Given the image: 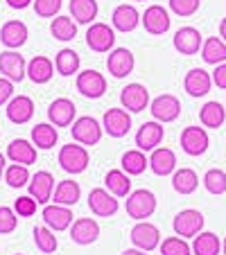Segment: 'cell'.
<instances>
[{"label": "cell", "instance_id": "4dcf8cb0", "mask_svg": "<svg viewBox=\"0 0 226 255\" xmlns=\"http://www.w3.org/2000/svg\"><path fill=\"white\" fill-rule=\"evenodd\" d=\"M59 140V133H57V127L52 122H41L32 129V142L36 144V149H52L54 144Z\"/></svg>", "mask_w": 226, "mask_h": 255}, {"label": "cell", "instance_id": "8992f818", "mask_svg": "<svg viewBox=\"0 0 226 255\" xmlns=\"http://www.w3.org/2000/svg\"><path fill=\"white\" fill-rule=\"evenodd\" d=\"M149 111H152V118L159 120L161 125H165V122H174L179 118V113H181V102H179V97L165 93V95H159V97L152 100Z\"/></svg>", "mask_w": 226, "mask_h": 255}, {"label": "cell", "instance_id": "e0dca14e", "mask_svg": "<svg viewBox=\"0 0 226 255\" xmlns=\"http://www.w3.org/2000/svg\"><path fill=\"white\" fill-rule=\"evenodd\" d=\"M75 113H77V106L68 97H57L48 106V120L54 127H70L75 122Z\"/></svg>", "mask_w": 226, "mask_h": 255}, {"label": "cell", "instance_id": "cb8c5ba5", "mask_svg": "<svg viewBox=\"0 0 226 255\" xmlns=\"http://www.w3.org/2000/svg\"><path fill=\"white\" fill-rule=\"evenodd\" d=\"M211 86H213V77L206 70H202V68H193V70L186 75V79H183V88L188 91L190 97L208 95V93H211Z\"/></svg>", "mask_w": 226, "mask_h": 255}, {"label": "cell", "instance_id": "1f68e13d", "mask_svg": "<svg viewBox=\"0 0 226 255\" xmlns=\"http://www.w3.org/2000/svg\"><path fill=\"white\" fill-rule=\"evenodd\" d=\"M79 63H82L79 54L70 48L59 50L57 57H54V68H57V72L61 77H72L75 72H79Z\"/></svg>", "mask_w": 226, "mask_h": 255}, {"label": "cell", "instance_id": "9a60e30c", "mask_svg": "<svg viewBox=\"0 0 226 255\" xmlns=\"http://www.w3.org/2000/svg\"><path fill=\"white\" fill-rule=\"evenodd\" d=\"M208 133L204 127H186L181 131V149L188 156H202L208 149Z\"/></svg>", "mask_w": 226, "mask_h": 255}, {"label": "cell", "instance_id": "ffe728a7", "mask_svg": "<svg viewBox=\"0 0 226 255\" xmlns=\"http://www.w3.org/2000/svg\"><path fill=\"white\" fill-rule=\"evenodd\" d=\"M41 215H43V224L48 228H52L54 233H61L72 226V210L68 206H59V203L43 206Z\"/></svg>", "mask_w": 226, "mask_h": 255}, {"label": "cell", "instance_id": "3957f363", "mask_svg": "<svg viewBox=\"0 0 226 255\" xmlns=\"http://www.w3.org/2000/svg\"><path fill=\"white\" fill-rule=\"evenodd\" d=\"M72 140L84 147H93L102 140V133H104V127L91 116H82L72 122Z\"/></svg>", "mask_w": 226, "mask_h": 255}, {"label": "cell", "instance_id": "d590c367", "mask_svg": "<svg viewBox=\"0 0 226 255\" xmlns=\"http://www.w3.org/2000/svg\"><path fill=\"white\" fill-rule=\"evenodd\" d=\"M226 120V111L220 102H206L199 111V122L208 129H220Z\"/></svg>", "mask_w": 226, "mask_h": 255}, {"label": "cell", "instance_id": "c3c4849f", "mask_svg": "<svg viewBox=\"0 0 226 255\" xmlns=\"http://www.w3.org/2000/svg\"><path fill=\"white\" fill-rule=\"evenodd\" d=\"M14 97V82L7 77H0V106Z\"/></svg>", "mask_w": 226, "mask_h": 255}, {"label": "cell", "instance_id": "ba28073f", "mask_svg": "<svg viewBox=\"0 0 226 255\" xmlns=\"http://www.w3.org/2000/svg\"><path fill=\"white\" fill-rule=\"evenodd\" d=\"M88 208L95 217H113L120 210V203L116 194H111L106 188H95L88 194Z\"/></svg>", "mask_w": 226, "mask_h": 255}, {"label": "cell", "instance_id": "ab89813d", "mask_svg": "<svg viewBox=\"0 0 226 255\" xmlns=\"http://www.w3.org/2000/svg\"><path fill=\"white\" fill-rule=\"evenodd\" d=\"M34 244H36V249H39L41 253H54L59 242H57V235H54L52 228L36 226L34 228Z\"/></svg>", "mask_w": 226, "mask_h": 255}, {"label": "cell", "instance_id": "11a10c76", "mask_svg": "<svg viewBox=\"0 0 226 255\" xmlns=\"http://www.w3.org/2000/svg\"><path fill=\"white\" fill-rule=\"evenodd\" d=\"M222 251H224V255H226V237H224V242H222Z\"/></svg>", "mask_w": 226, "mask_h": 255}, {"label": "cell", "instance_id": "ac0fdd59", "mask_svg": "<svg viewBox=\"0 0 226 255\" xmlns=\"http://www.w3.org/2000/svg\"><path fill=\"white\" fill-rule=\"evenodd\" d=\"M202 45H204V36L197 27H181L174 34V50L186 54V57L197 54L202 50Z\"/></svg>", "mask_w": 226, "mask_h": 255}, {"label": "cell", "instance_id": "9c48e42d", "mask_svg": "<svg viewBox=\"0 0 226 255\" xmlns=\"http://www.w3.org/2000/svg\"><path fill=\"white\" fill-rule=\"evenodd\" d=\"M75 86H77V91L82 93L84 97H88V100H100L106 93V79H104V75L97 70H84L77 75Z\"/></svg>", "mask_w": 226, "mask_h": 255}, {"label": "cell", "instance_id": "7bdbcfd3", "mask_svg": "<svg viewBox=\"0 0 226 255\" xmlns=\"http://www.w3.org/2000/svg\"><path fill=\"white\" fill-rule=\"evenodd\" d=\"M204 188L211 194H224L226 192V172H222V169H208L204 174Z\"/></svg>", "mask_w": 226, "mask_h": 255}, {"label": "cell", "instance_id": "7c38bea8", "mask_svg": "<svg viewBox=\"0 0 226 255\" xmlns=\"http://www.w3.org/2000/svg\"><path fill=\"white\" fill-rule=\"evenodd\" d=\"M134 66H136V59H134V54H131V50H127V48L111 50L109 57H106L109 75L116 79H125L127 75H131V72H134Z\"/></svg>", "mask_w": 226, "mask_h": 255}, {"label": "cell", "instance_id": "bcb514c9", "mask_svg": "<svg viewBox=\"0 0 226 255\" xmlns=\"http://www.w3.org/2000/svg\"><path fill=\"white\" fill-rule=\"evenodd\" d=\"M34 11L41 18H54L61 9V0H34Z\"/></svg>", "mask_w": 226, "mask_h": 255}, {"label": "cell", "instance_id": "44dd1931", "mask_svg": "<svg viewBox=\"0 0 226 255\" xmlns=\"http://www.w3.org/2000/svg\"><path fill=\"white\" fill-rule=\"evenodd\" d=\"M54 192V176L45 169L36 172L32 178H29V197H34L41 206H48V201L52 199Z\"/></svg>", "mask_w": 226, "mask_h": 255}, {"label": "cell", "instance_id": "5b68a950", "mask_svg": "<svg viewBox=\"0 0 226 255\" xmlns=\"http://www.w3.org/2000/svg\"><path fill=\"white\" fill-rule=\"evenodd\" d=\"M172 228L179 237H183V240H188V237H197L204 228V215L199 210H193V208L181 210L177 217H174Z\"/></svg>", "mask_w": 226, "mask_h": 255}, {"label": "cell", "instance_id": "6f0895ef", "mask_svg": "<svg viewBox=\"0 0 226 255\" xmlns=\"http://www.w3.org/2000/svg\"><path fill=\"white\" fill-rule=\"evenodd\" d=\"M138 2H140V0H138Z\"/></svg>", "mask_w": 226, "mask_h": 255}, {"label": "cell", "instance_id": "f5cc1de1", "mask_svg": "<svg viewBox=\"0 0 226 255\" xmlns=\"http://www.w3.org/2000/svg\"><path fill=\"white\" fill-rule=\"evenodd\" d=\"M220 36H222V41H226V18H222V23H220Z\"/></svg>", "mask_w": 226, "mask_h": 255}, {"label": "cell", "instance_id": "60d3db41", "mask_svg": "<svg viewBox=\"0 0 226 255\" xmlns=\"http://www.w3.org/2000/svg\"><path fill=\"white\" fill-rule=\"evenodd\" d=\"M29 172H27V165H9V167L5 169V181L9 188L18 190V188H25V185H29Z\"/></svg>", "mask_w": 226, "mask_h": 255}, {"label": "cell", "instance_id": "db71d44e", "mask_svg": "<svg viewBox=\"0 0 226 255\" xmlns=\"http://www.w3.org/2000/svg\"><path fill=\"white\" fill-rule=\"evenodd\" d=\"M5 156H2V154H0V178H2V176H5Z\"/></svg>", "mask_w": 226, "mask_h": 255}, {"label": "cell", "instance_id": "d4e9b609", "mask_svg": "<svg viewBox=\"0 0 226 255\" xmlns=\"http://www.w3.org/2000/svg\"><path fill=\"white\" fill-rule=\"evenodd\" d=\"M7 158L11 163H18V165H32L36 163V144L29 142V140H23V138H16L9 142L7 147Z\"/></svg>", "mask_w": 226, "mask_h": 255}, {"label": "cell", "instance_id": "d6a6232c", "mask_svg": "<svg viewBox=\"0 0 226 255\" xmlns=\"http://www.w3.org/2000/svg\"><path fill=\"white\" fill-rule=\"evenodd\" d=\"M97 0H70V16L82 25H91L97 18Z\"/></svg>", "mask_w": 226, "mask_h": 255}, {"label": "cell", "instance_id": "b9f144b4", "mask_svg": "<svg viewBox=\"0 0 226 255\" xmlns=\"http://www.w3.org/2000/svg\"><path fill=\"white\" fill-rule=\"evenodd\" d=\"M161 255H193V246H188L183 237H165L161 242Z\"/></svg>", "mask_w": 226, "mask_h": 255}, {"label": "cell", "instance_id": "7dc6e473", "mask_svg": "<svg viewBox=\"0 0 226 255\" xmlns=\"http://www.w3.org/2000/svg\"><path fill=\"white\" fill-rule=\"evenodd\" d=\"M36 206H39V201L34 197H18L14 201V210H16V215L18 217H32L34 212H36Z\"/></svg>", "mask_w": 226, "mask_h": 255}, {"label": "cell", "instance_id": "5bb4252c", "mask_svg": "<svg viewBox=\"0 0 226 255\" xmlns=\"http://www.w3.org/2000/svg\"><path fill=\"white\" fill-rule=\"evenodd\" d=\"M120 104L129 113H140L149 106V91L143 84H127L120 93Z\"/></svg>", "mask_w": 226, "mask_h": 255}, {"label": "cell", "instance_id": "7a4b0ae2", "mask_svg": "<svg viewBox=\"0 0 226 255\" xmlns=\"http://www.w3.org/2000/svg\"><path fill=\"white\" fill-rule=\"evenodd\" d=\"M127 215L136 222H145L147 217H152L156 212V197L149 190H134L127 197Z\"/></svg>", "mask_w": 226, "mask_h": 255}, {"label": "cell", "instance_id": "603a6c76", "mask_svg": "<svg viewBox=\"0 0 226 255\" xmlns=\"http://www.w3.org/2000/svg\"><path fill=\"white\" fill-rule=\"evenodd\" d=\"M29 32L27 25L20 23V20H7L2 27H0V43L5 45L7 50H16L20 45H25Z\"/></svg>", "mask_w": 226, "mask_h": 255}, {"label": "cell", "instance_id": "6da1fadb", "mask_svg": "<svg viewBox=\"0 0 226 255\" xmlns=\"http://www.w3.org/2000/svg\"><path fill=\"white\" fill-rule=\"evenodd\" d=\"M88 160H91V156H88V149L84 147V144H63L61 149H59V167L63 169V172L68 174H82L86 172L88 167Z\"/></svg>", "mask_w": 226, "mask_h": 255}, {"label": "cell", "instance_id": "e575fe53", "mask_svg": "<svg viewBox=\"0 0 226 255\" xmlns=\"http://www.w3.org/2000/svg\"><path fill=\"white\" fill-rule=\"evenodd\" d=\"M202 59L211 66H220V63H226V41L217 39V36H211V39L204 41L202 45Z\"/></svg>", "mask_w": 226, "mask_h": 255}, {"label": "cell", "instance_id": "8fae6325", "mask_svg": "<svg viewBox=\"0 0 226 255\" xmlns=\"http://www.w3.org/2000/svg\"><path fill=\"white\" fill-rule=\"evenodd\" d=\"M140 23H143L145 32L152 34V36H163L165 32L170 29V23H172V18H170L168 9L161 5H152L145 9L143 18H140Z\"/></svg>", "mask_w": 226, "mask_h": 255}, {"label": "cell", "instance_id": "83f0119b", "mask_svg": "<svg viewBox=\"0 0 226 255\" xmlns=\"http://www.w3.org/2000/svg\"><path fill=\"white\" fill-rule=\"evenodd\" d=\"M104 185L111 194H116L118 199L129 197L131 194V178L125 169H109L104 176Z\"/></svg>", "mask_w": 226, "mask_h": 255}, {"label": "cell", "instance_id": "4fadbf2b", "mask_svg": "<svg viewBox=\"0 0 226 255\" xmlns=\"http://www.w3.org/2000/svg\"><path fill=\"white\" fill-rule=\"evenodd\" d=\"M102 127L111 138H125L131 129V116L127 109H109L102 118Z\"/></svg>", "mask_w": 226, "mask_h": 255}, {"label": "cell", "instance_id": "681fc988", "mask_svg": "<svg viewBox=\"0 0 226 255\" xmlns=\"http://www.w3.org/2000/svg\"><path fill=\"white\" fill-rule=\"evenodd\" d=\"M213 84L217 88H226V63H220L213 72Z\"/></svg>", "mask_w": 226, "mask_h": 255}, {"label": "cell", "instance_id": "816d5d0a", "mask_svg": "<svg viewBox=\"0 0 226 255\" xmlns=\"http://www.w3.org/2000/svg\"><path fill=\"white\" fill-rule=\"evenodd\" d=\"M120 255H149L147 251H140V249H129V251H125V253H120Z\"/></svg>", "mask_w": 226, "mask_h": 255}, {"label": "cell", "instance_id": "f1b7e54d", "mask_svg": "<svg viewBox=\"0 0 226 255\" xmlns=\"http://www.w3.org/2000/svg\"><path fill=\"white\" fill-rule=\"evenodd\" d=\"M54 75V63L43 54H36L32 61L27 63V77L34 84H48Z\"/></svg>", "mask_w": 226, "mask_h": 255}, {"label": "cell", "instance_id": "f546056e", "mask_svg": "<svg viewBox=\"0 0 226 255\" xmlns=\"http://www.w3.org/2000/svg\"><path fill=\"white\" fill-rule=\"evenodd\" d=\"M79 197H82V188H79V183L77 181H72V178L61 181L52 192L54 203H59V206H68V208L75 206V203L79 201Z\"/></svg>", "mask_w": 226, "mask_h": 255}, {"label": "cell", "instance_id": "4316f807", "mask_svg": "<svg viewBox=\"0 0 226 255\" xmlns=\"http://www.w3.org/2000/svg\"><path fill=\"white\" fill-rule=\"evenodd\" d=\"M140 18L143 16L138 14V9L134 5H118L113 9V14H111V23H113V27L118 32H134L138 27Z\"/></svg>", "mask_w": 226, "mask_h": 255}, {"label": "cell", "instance_id": "f35d334b", "mask_svg": "<svg viewBox=\"0 0 226 255\" xmlns=\"http://www.w3.org/2000/svg\"><path fill=\"white\" fill-rule=\"evenodd\" d=\"M222 242L215 233H199L193 242V255H220Z\"/></svg>", "mask_w": 226, "mask_h": 255}, {"label": "cell", "instance_id": "2e32d148", "mask_svg": "<svg viewBox=\"0 0 226 255\" xmlns=\"http://www.w3.org/2000/svg\"><path fill=\"white\" fill-rule=\"evenodd\" d=\"M163 138H165V129L159 120L145 122L138 129V133H136V147L143 151H154L163 142Z\"/></svg>", "mask_w": 226, "mask_h": 255}, {"label": "cell", "instance_id": "7402d4cb", "mask_svg": "<svg viewBox=\"0 0 226 255\" xmlns=\"http://www.w3.org/2000/svg\"><path fill=\"white\" fill-rule=\"evenodd\" d=\"M5 113H7V120L14 122V125H25V122H29V120H32V116H34V102H32V97H27V95L11 97V100L7 102Z\"/></svg>", "mask_w": 226, "mask_h": 255}, {"label": "cell", "instance_id": "484cf974", "mask_svg": "<svg viewBox=\"0 0 226 255\" xmlns=\"http://www.w3.org/2000/svg\"><path fill=\"white\" fill-rule=\"evenodd\" d=\"M149 169L156 176L174 174V169H177V156H174V151L168 149V147H156L152 151V156H149Z\"/></svg>", "mask_w": 226, "mask_h": 255}, {"label": "cell", "instance_id": "30bf717a", "mask_svg": "<svg viewBox=\"0 0 226 255\" xmlns=\"http://www.w3.org/2000/svg\"><path fill=\"white\" fill-rule=\"evenodd\" d=\"M0 75L11 82H23L27 77V61L23 59V54L14 52V50H5L0 52Z\"/></svg>", "mask_w": 226, "mask_h": 255}, {"label": "cell", "instance_id": "836d02e7", "mask_svg": "<svg viewBox=\"0 0 226 255\" xmlns=\"http://www.w3.org/2000/svg\"><path fill=\"white\" fill-rule=\"evenodd\" d=\"M199 185V176L195 169L190 167H181V169H174L172 174V188L177 190L179 194H193Z\"/></svg>", "mask_w": 226, "mask_h": 255}, {"label": "cell", "instance_id": "8d00e7d4", "mask_svg": "<svg viewBox=\"0 0 226 255\" xmlns=\"http://www.w3.org/2000/svg\"><path fill=\"white\" fill-rule=\"evenodd\" d=\"M120 165H122V169H125L129 176H138V174H143L145 169L149 167V158L145 156L143 149H129V151L122 154Z\"/></svg>", "mask_w": 226, "mask_h": 255}, {"label": "cell", "instance_id": "ee69618b", "mask_svg": "<svg viewBox=\"0 0 226 255\" xmlns=\"http://www.w3.org/2000/svg\"><path fill=\"white\" fill-rule=\"evenodd\" d=\"M16 224H18V215H16L14 208L0 206V235H9V233H14Z\"/></svg>", "mask_w": 226, "mask_h": 255}, {"label": "cell", "instance_id": "74e56055", "mask_svg": "<svg viewBox=\"0 0 226 255\" xmlns=\"http://www.w3.org/2000/svg\"><path fill=\"white\" fill-rule=\"evenodd\" d=\"M50 32L57 41H72L77 36V20L72 16H57L50 23Z\"/></svg>", "mask_w": 226, "mask_h": 255}, {"label": "cell", "instance_id": "9f6ffc18", "mask_svg": "<svg viewBox=\"0 0 226 255\" xmlns=\"http://www.w3.org/2000/svg\"><path fill=\"white\" fill-rule=\"evenodd\" d=\"M14 255H23V253H14Z\"/></svg>", "mask_w": 226, "mask_h": 255}, {"label": "cell", "instance_id": "52a82bcc", "mask_svg": "<svg viewBox=\"0 0 226 255\" xmlns=\"http://www.w3.org/2000/svg\"><path fill=\"white\" fill-rule=\"evenodd\" d=\"M131 237V244L140 251H154L156 246H161V231L154 226V224H149L147 219L145 222H138L129 233Z\"/></svg>", "mask_w": 226, "mask_h": 255}, {"label": "cell", "instance_id": "f907efd6", "mask_svg": "<svg viewBox=\"0 0 226 255\" xmlns=\"http://www.w3.org/2000/svg\"><path fill=\"white\" fill-rule=\"evenodd\" d=\"M32 2L34 0H7V5H9L11 9H27Z\"/></svg>", "mask_w": 226, "mask_h": 255}, {"label": "cell", "instance_id": "277c9868", "mask_svg": "<svg viewBox=\"0 0 226 255\" xmlns=\"http://www.w3.org/2000/svg\"><path fill=\"white\" fill-rule=\"evenodd\" d=\"M86 45L93 52H111L116 45V32L106 23H91L86 29Z\"/></svg>", "mask_w": 226, "mask_h": 255}, {"label": "cell", "instance_id": "f6af8a7d", "mask_svg": "<svg viewBox=\"0 0 226 255\" xmlns=\"http://www.w3.org/2000/svg\"><path fill=\"white\" fill-rule=\"evenodd\" d=\"M168 2H170V9L177 16H181V18L197 14L199 5H202V0H168Z\"/></svg>", "mask_w": 226, "mask_h": 255}, {"label": "cell", "instance_id": "d6986e66", "mask_svg": "<svg viewBox=\"0 0 226 255\" xmlns=\"http://www.w3.org/2000/svg\"><path fill=\"white\" fill-rule=\"evenodd\" d=\"M100 237V224L91 217H79L72 222V228H70V240L79 246H88L93 242H97Z\"/></svg>", "mask_w": 226, "mask_h": 255}]
</instances>
